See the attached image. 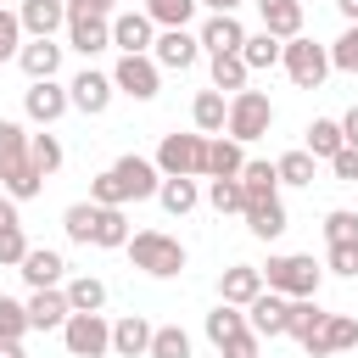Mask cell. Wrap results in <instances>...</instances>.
Wrapping results in <instances>:
<instances>
[{
	"label": "cell",
	"instance_id": "cell-1",
	"mask_svg": "<svg viewBox=\"0 0 358 358\" xmlns=\"http://www.w3.org/2000/svg\"><path fill=\"white\" fill-rule=\"evenodd\" d=\"M129 257H134V268H145L151 280H173L190 257H185V246L173 241V235H162V229H140V235H129V246H123Z\"/></svg>",
	"mask_w": 358,
	"mask_h": 358
},
{
	"label": "cell",
	"instance_id": "cell-2",
	"mask_svg": "<svg viewBox=\"0 0 358 358\" xmlns=\"http://www.w3.org/2000/svg\"><path fill=\"white\" fill-rule=\"evenodd\" d=\"M319 280H324V268H319L308 252H280V257H268V268H263V285L280 291V296H319Z\"/></svg>",
	"mask_w": 358,
	"mask_h": 358
},
{
	"label": "cell",
	"instance_id": "cell-3",
	"mask_svg": "<svg viewBox=\"0 0 358 358\" xmlns=\"http://www.w3.org/2000/svg\"><path fill=\"white\" fill-rule=\"evenodd\" d=\"M241 145L246 140H263L268 129H274V101L263 95V90H235L229 95V123H224Z\"/></svg>",
	"mask_w": 358,
	"mask_h": 358
},
{
	"label": "cell",
	"instance_id": "cell-4",
	"mask_svg": "<svg viewBox=\"0 0 358 358\" xmlns=\"http://www.w3.org/2000/svg\"><path fill=\"white\" fill-rule=\"evenodd\" d=\"M280 67L291 73V84H296V90H319V84H324V73H330V50H324V45H313L308 34H296V39H285Z\"/></svg>",
	"mask_w": 358,
	"mask_h": 358
},
{
	"label": "cell",
	"instance_id": "cell-5",
	"mask_svg": "<svg viewBox=\"0 0 358 358\" xmlns=\"http://www.w3.org/2000/svg\"><path fill=\"white\" fill-rule=\"evenodd\" d=\"M157 168H162V179H168V173H185V179L207 173V134H162Z\"/></svg>",
	"mask_w": 358,
	"mask_h": 358
},
{
	"label": "cell",
	"instance_id": "cell-6",
	"mask_svg": "<svg viewBox=\"0 0 358 358\" xmlns=\"http://www.w3.org/2000/svg\"><path fill=\"white\" fill-rule=\"evenodd\" d=\"M67 39L84 56H101L112 45V17H101L90 0H67Z\"/></svg>",
	"mask_w": 358,
	"mask_h": 358
},
{
	"label": "cell",
	"instance_id": "cell-7",
	"mask_svg": "<svg viewBox=\"0 0 358 358\" xmlns=\"http://www.w3.org/2000/svg\"><path fill=\"white\" fill-rule=\"evenodd\" d=\"M112 84H117V95H129V101H151L157 84H162V67H157L151 50H140V56H117Z\"/></svg>",
	"mask_w": 358,
	"mask_h": 358
},
{
	"label": "cell",
	"instance_id": "cell-8",
	"mask_svg": "<svg viewBox=\"0 0 358 358\" xmlns=\"http://www.w3.org/2000/svg\"><path fill=\"white\" fill-rule=\"evenodd\" d=\"M62 341H67L73 358H101V352H112V324L101 313H67Z\"/></svg>",
	"mask_w": 358,
	"mask_h": 358
},
{
	"label": "cell",
	"instance_id": "cell-9",
	"mask_svg": "<svg viewBox=\"0 0 358 358\" xmlns=\"http://www.w3.org/2000/svg\"><path fill=\"white\" fill-rule=\"evenodd\" d=\"M246 324H252L263 341L285 336V330H291V296H280V291H263V296H252V302H246Z\"/></svg>",
	"mask_w": 358,
	"mask_h": 358
},
{
	"label": "cell",
	"instance_id": "cell-10",
	"mask_svg": "<svg viewBox=\"0 0 358 358\" xmlns=\"http://www.w3.org/2000/svg\"><path fill=\"white\" fill-rule=\"evenodd\" d=\"M67 95H73V106H78L84 117H101V112L112 106L117 84H112V73H95V67H84V73L67 84Z\"/></svg>",
	"mask_w": 358,
	"mask_h": 358
},
{
	"label": "cell",
	"instance_id": "cell-11",
	"mask_svg": "<svg viewBox=\"0 0 358 358\" xmlns=\"http://www.w3.org/2000/svg\"><path fill=\"white\" fill-rule=\"evenodd\" d=\"M67 106H73V95H67L56 78H34V84L22 90V112H28L34 123H45V129H50V123H56Z\"/></svg>",
	"mask_w": 358,
	"mask_h": 358
},
{
	"label": "cell",
	"instance_id": "cell-12",
	"mask_svg": "<svg viewBox=\"0 0 358 358\" xmlns=\"http://www.w3.org/2000/svg\"><path fill=\"white\" fill-rule=\"evenodd\" d=\"M151 56H157V67H173V73H185V67H196V56H201V39H196L190 28H162V34H157V45H151Z\"/></svg>",
	"mask_w": 358,
	"mask_h": 358
},
{
	"label": "cell",
	"instance_id": "cell-13",
	"mask_svg": "<svg viewBox=\"0 0 358 358\" xmlns=\"http://www.w3.org/2000/svg\"><path fill=\"white\" fill-rule=\"evenodd\" d=\"M196 39H201V50H207V56H229V50H241V45H246V28H241V17H235V11H213V17L201 22V34H196Z\"/></svg>",
	"mask_w": 358,
	"mask_h": 358
},
{
	"label": "cell",
	"instance_id": "cell-14",
	"mask_svg": "<svg viewBox=\"0 0 358 358\" xmlns=\"http://www.w3.org/2000/svg\"><path fill=\"white\" fill-rule=\"evenodd\" d=\"M112 168H117V179H123V190H129V201H145V196H157V190H162V168H157V162H145V157H134V151H129V157H117Z\"/></svg>",
	"mask_w": 358,
	"mask_h": 358
},
{
	"label": "cell",
	"instance_id": "cell-15",
	"mask_svg": "<svg viewBox=\"0 0 358 358\" xmlns=\"http://www.w3.org/2000/svg\"><path fill=\"white\" fill-rule=\"evenodd\" d=\"M17 17H22L28 39H50L56 28H67V0H22Z\"/></svg>",
	"mask_w": 358,
	"mask_h": 358
},
{
	"label": "cell",
	"instance_id": "cell-16",
	"mask_svg": "<svg viewBox=\"0 0 358 358\" xmlns=\"http://www.w3.org/2000/svg\"><path fill=\"white\" fill-rule=\"evenodd\" d=\"M151 28H157V22H151L145 11H117V17H112V45H117L123 56H140V50H151V45H157V39H151Z\"/></svg>",
	"mask_w": 358,
	"mask_h": 358
},
{
	"label": "cell",
	"instance_id": "cell-17",
	"mask_svg": "<svg viewBox=\"0 0 358 358\" xmlns=\"http://www.w3.org/2000/svg\"><path fill=\"white\" fill-rule=\"evenodd\" d=\"M67 313H73V302H67L62 285H45V291L28 296V324H34V330H62Z\"/></svg>",
	"mask_w": 358,
	"mask_h": 358
},
{
	"label": "cell",
	"instance_id": "cell-18",
	"mask_svg": "<svg viewBox=\"0 0 358 358\" xmlns=\"http://www.w3.org/2000/svg\"><path fill=\"white\" fill-rule=\"evenodd\" d=\"M28 129L22 123H11V117H0V185H11L22 168H28Z\"/></svg>",
	"mask_w": 358,
	"mask_h": 358
},
{
	"label": "cell",
	"instance_id": "cell-19",
	"mask_svg": "<svg viewBox=\"0 0 358 358\" xmlns=\"http://www.w3.org/2000/svg\"><path fill=\"white\" fill-rule=\"evenodd\" d=\"M263 291H268V285H263V268H252V263H235V268L218 274V296L235 302V308H246V302L263 296Z\"/></svg>",
	"mask_w": 358,
	"mask_h": 358
},
{
	"label": "cell",
	"instance_id": "cell-20",
	"mask_svg": "<svg viewBox=\"0 0 358 358\" xmlns=\"http://www.w3.org/2000/svg\"><path fill=\"white\" fill-rule=\"evenodd\" d=\"M151 319H140V313H123L117 324H112V352L117 358H145L151 352Z\"/></svg>",
	"mask_w": 358,
	"mask_h": 358
},
{
	"label": "cell",
	"instance_id": "cell-21",
	"mask_svg": "<svg viewBox=\"0 0 358 358\" xmlns=\"http://www.w3.org/2000/svg\"><path fill=\"white\" fill-rule=\"evenodd\" d=\"M241 168H246L241 140L235 134H213L207 140V179H241Z\"/></svg>",
	"mask_w": 358,
	"mask_h": 358
},
{
	"label": "cell",
	"instance_id": "cell-22",
	"mask_svg": "<svg viewBox=\"0 0 358 358\" xmlns=\"http://www.w3.org/2000/svg\"><path fill=\"white\" fill-rule=\"evenodd\" d=\"M62 252H50V246H28V257L17 263V274L34 285V291H45V285H62Z\"/></svg>",
	"mask_w": 358,
	"mask_h": 358
},
{
	"label": "cell",
	"instance_id": "cell-23",
	"mask_svg": "<svg viewBox=\"0 0 358 358\" xmlns=\"http://www.w3.org/2000/svg\"><path fill=\"white\" fill-rule=\"evenodd\" d=\"M17 67H22L28 78H56V67H62V45H56V39H28V45L17 50Z\"/></svg>",
	"mask_w": 358,
	"mask_h": 358
},
{
	"label": "cell",
	"instance_id": "cell-24",
	"mask_svg": "<svg viewBox=\"0 0 358 358\" xmlns=\"http://www.w3.org/2000/svg\"><path fill=\"white\" fill-rule=\"evenodd\" d=\"M246 229L257 235V241H280L285 235V207H280V196H268V201H246Z\"/></svg>",
	"mask_w": 358,
	"mask_h": 358
},
{
	"label": "cell",
	"instance_id": "cell-25",
	"mask_svg": "<svg viewBox=\"0 0 358 358\" xmlns=\"http://www.w3.org/2000/svg\"><path fill=\"white\" fill-rule=\"evenodd\" d=\"M263 11V28L274 34V39H296L302 34V0H268V6H257Z\"/></svg>",
	"mask_w": 358,
	"mask_h": 358
},
{
	"label": "cell",
	"instance_id": "cell-26",
	"mask_svg": "<svg viewBox=\"0 0 358 358\" xmlns=\"http://www.w3.org/2000/svg\"><path fill=\"white\" fill-rule=\"evenodd\" d=\"M190 117H196L201 134H224V123H229V101H224V90H201V95L190 101Z\"/></svg>",
	"mask_w": 358,
	"mask_h": 358
},
{
	"label": "cell",
	"instance_id": "cell-27",
	"mask_svg": "<svg viewBox=\"0 0 358 358\" xmlns=\"http://www.w3.org/2000/svg\"><path fill=\"white\" fill-rule=\"evenodd\" d=\"M324 319H330V313L319 308V296H291V330H285V336H296V341L308 347V341L324 330Z\"/></svg>",
	"mask_w": 358,
	"mask_h": 358
},
{
	"label": "cell",
	"instance_id": "cell-28",
	"mask_svg": "<svg viewBox=\"0 0 358 358\" xmlns=\"http://www.w3.org/2000/svg\"><path fill=\"white\" fill-rule=\"evenodd\" d=\"M241 56H246V67H252V73H263V67H280V56H285V39H274L268 28H263V34H246Z\"/></svg>",
	"mask_w": 358,
	"mask_h": 358
},
{
	"label": "cell",
	"instance_id": "cell-29",
	"mask_svg": "<svg viewBox=\"0 0 358 358\" xmlns=\"http://www.w3.org/2000/svg\"><path fill=\"white\" fill-rule=\"evenodd\" d=\"M341 145H347V134H341V117H313V123H308V151H313L319 162H330Z\"/></svg>",
	"mask_w": 358,
	"mask_h": 358
},
{
	"label": "cell",
	"instance_id": "cell-30",
	"mask_svg": "<svg viewBox=\"0 0 358 358\" xmlns=\"http://www.w3.org/2000/svg\"><path fill=\"white\" fill-rule=\"evenodd\" d=\"M157 201H162L173 218H185V213L201 201V190H196V179H185V173H168V179H162V190H157Z\"/></svg>",
	"mask_w": 358,
	"mask_h": 358
},
{
	"label": "cell",
	"instance_id": "cell-31",
	"mask_svg": "<svg viewBox=\"0 0 358 358\" xmlns=\"http://www.w3.org/2000/svg\"><path fill=\"white\" fill-rule=\"evenodd\" d=\"M241 330H252V324H246V308L218 302V308L207 313V341H213V347H224V341H229V336H241Z\"/></svg>",
	"mask_w": 358,
	"mask_h": 358
},
{
	"label": "cell",
	"instance_id": "cell-32",
	"mask_svg": "<svg viewBox=\"0 0 358 358\" xmlns=\"http://www.w3.org/2000/svg\"><path fill=\"white\" fill-rule=\"evenodd\" d=\"M95 218H101V207H95V201H73V207L62 213V229H67V241H78V246H95Z\"/></svg>",
	"mask_w": 358,
	"mask_h": 358
},
{
	"label": "cell",
	"instance_id": "cell-33",
	"mask_svg": "<svg viewBox=\"0 0 358 358\" xmlns=\"http://www.w3.org/2000/svg\"><path fill=\"white\" fill-rule=\"evenodd\" d=\"M274 173H280V185H313V173H319V157L302 145V151H285L280 162H274Z\"/></svg>",
	"mask_w": 358,
	"mask_h": 358
},
{
	"label": "cell",
	"instance_id": "cell-34",
	"mask_svg": "<svg viewBox=\"0 0 358 358\" xmlns=\"http://www.w3.org/2000/svg\"><path fill=\"white\" fill-rule=\"evenodd\" d=\"M241 185H246V201H268V196H280V173H274V162H246V168H241Z\"/></svg>",
	"mask_w": 358,
	"mask_h": 358
},
{
	"label": "cell",
	"instance_id": "cell-35",
	"mask_svg": "<svg viewBox=\"0 0 358 358\" xmlns=\"http://www.w3.org/2000/svg\"><path fill=\"white\" fill-rule=\"evenodd\" d=\"M67 302H73V313H101L106 308V285L95 274H78V280H67Z\"/></svg>",
	"mask_w": 358,
	"mask_h": 358
},
{
	"label": "cell",
	"instance_id": "cell-36",
	"mask_svg": "<svg viewBox=\"0 0 358 358\" xmlns=\"http://www.w3.org/2000/svg\"><path fill=\"white\" fill-rule=\"evenodd\" d=\"M196 6H201V0H145V17H151L157 28H190Z\"/></svg>",
	"mask_w": 358,
	"mask_h": 358
},
{
	"label": "cell",
	"instance_id": "cell-37",
	"mask_svg": "<svg viewBox=\"0 0 358 358\" xmlns=\"http://www.w3.org/2000/svg\"><path fill=\"white\" fill-rule=\"evenodd\" d=\"M246 78H252V67H246V56H241V50L213 56V90H246Z\"/></svg>",
	"mask_w": 358,
	"mask_h": 358
},
{
	"label": "cell",
	"instance_id": "cell-38",
	"mask_svg": "<svg viewBox=\"0 0 358 358\" xmlns=\"http://www.w3.org/2000/svg\"><path fill=\"white\" fill-rule=\"evenodd\" d=\"M95 246H106V252L129 246V218H123V207H101V218H95Z\"/></svg>",
	"mask_w": 358,
	"mask_h": 358
},
{
	"label": "cell",
	"instance_id": "cell-39",
	"mask_svg": "<svg viewBox=\"0 0 358 358\" xmlns=\"http://www.w3.org/2000/svg\"><path fill=\"white\" fill-rule=\"evenodd\" d=\"M28 162L50 179V173L67 162V151H62V140H56V134H34V140H28Z\"/></svg>",
	"mask_w": 358,
	"mask_h": 358
},
{
	"label": "cell",
	"instance_id": "cell-40",
	"mask_svg": "<svg viewBox=\"0 0 358 358\" xmlns=\"http://www.w3.org/2000/svg\"><path fill=\"white\" fill-rule=\"evenodd\" d=\"M145 358H190V336L179 324H157L151 330V352Z\"/></svg>",
	"mask_w": 358,
	"mask_h": 358
},
{
	"label": "cell",
	"instance_id": "cell-41",
	"mask_svg": "<svg viewBox=\"0 0 358 358\" xmlns=\"http://www.w3.org/2000/svg\"><path fill=\"white\" fill-rule=\"evenodd\" d=\"M34 324H28V302L17 296H0V341H22Z\"/></svg>",
	"mask_w": 358,
	"mask_h": 358
},
{
	"label": "cell",
	"instance_id": "cell-42",
	"mask_svg": "<svg viewBox=\"0 0 358 358\" xmlns=\"http://www.w3.org/2000/svg\"><path fill=\"white\" fill-rule=\"evenodd\" d=\"M90 201H95V207H123V201H129V190H123L117 168H106V173H95V179H90Z\"/></svg>",
	"mask_w": 358,
	"mask_h": 358
},
{
	"label": "cell",
	"instance_id": "cell-43",
	"mask_svg": "<svg viewBox=\"0 0 358 358\" xmlns=\"http://www.w3.org/2000/svg\"><path fill=\"white\" fill-rule=\"evenodd\" d=\"M207 201H213L218 213H246V185H241V179H213V185H207Z\"/></svg>",
	"mask_w": 358,
	"mask_h": 358
},
{
	"label": "cell",
	"instance_id": "cell-44",
	"mask_svg": "<svg viewBox=\"0 0 358 358\" xmlns=\"http://www.w3.org/2000/svg\"><path fill=\"white\" fill-rule=\"evenodd\" d=\"M347 347H358V319L330 313L324 319V352H347Z\"/></svg>",
	"mask_w": 358,
	"mask_h": 358
},
{
	"label": "cell",
	"instance_id": "cell-45",
	"mask_svg": "<svg viewBox=\"0 0 358 358\" xmlns=\"http://www.w3.org/2000/svg\"><path fill=\"white\" fill-rule=\"evenodd\" d=\"M324 241H330V246H347V241H358V213H347V207L324 213Z\"/></svg>",
	"mask_w": 358,
	"mask_h": 358
},
{
	"label": "cell",
	"instance_id": "cell-46",
	"mask_svg": "<svg viewBox=\"0 0 358 358\" xmlns=\"http://www.w3.org/2000/svg\"><path fill=\"white\" fill-rule=\"evenodd\" d=\"M330 67H341V73H358V22H347V34L330 45Z\"/></svg>",
	"mask_w": 358,
	"mask_h": 358
},
{
	"label": "cell",
	"instance_id": "cell-47",
	"mask_svg": "<svg viewBox=\"0 0 358 358\" xmlns=\"http://www.w3.org/2000/svg\"><path fill=\"white\" fill-rule=\"evenodd\" d=\"M17 50H22V17L0 6V62H11Z\"/></svg>",
	"mask_w": 358,
	"mask_h": 358
},
{
	"label": "cell",
	"instance_id": "cell-48",
	"mask_svg": "<svg viewBox=\"0 0 358 358\" xmlns=\"http://www.w3.org/2000/svg\"><path fill=\"white\" fill-rule=\"evenodd\" d=\"M324 268H330V274H341V280H352V274H358V241H347V246H330Z\"/></svg>",
	"mask_w": 358,
	"mask_h": 358
},
{
	"label": "cell",
	"instance_id": "cell-49",
	"mask_svg": "<svg viewBox=\"0 0 358 358\" xmlns=\"http://www.w3.org/2000/svg\"><path fill=\"white\" fill-rule=\"evenodd\" d=\"M22 257H28V235H22V224H17V229L0 235V268H17Z\"/></svg>",
	"mask_w": 358,
	"mask_h": 358
},
{
	"label": "cell",
	"instance_id": "cell-50",
	"mask_svg": "<svg viewBox=\"0 0 358 358\" xmlns=\"http://www.w3.org/2000/svg\"><path fill=\"white\" fill-rule=\"evenodd\" d=\"M257 347H263V336H257V330H241V336H229L218 352H224V358H257Z\"/></svg>",
	"mask_w": 358,
	"mask_h": 358
},
{
	"label": "cell",
	"instance_id": "cell-51",
	"mask_svg": "<svg viewBox=\"0 0 358 358\" xmlns=\"http://www.w3.org/2000/svg\"><path fill=\"white\" fill-rule=\"evenodd\" d=\"M330 173L347 179V185H358V145H341V151L330 157Z\"/></svg>",
	"mask_w": 358,
	"mask_h": 358
},
{
	"label": "cell",
	"instance_id": "cell-52",
	"mask_svg": "<svg viewBox=\"0 0 358 358\" xmlns=\"http://www.w3.org/2000/svg\"><path fill=\"white\" fill-rule=\"evenodd\" d=\"M17 224H22V218H17V201H11V196H0V235H6V229H17Z\"/></svg>",
	"mask_w": 358,
	"mask_h": 358
},
{
	"label": "cell",
	"instance_id": "cell-53",
	"mask_svg": "<svg viewBox=\"0 0 358 358\" xmlns=\"http://www.w3.org/2000/svg\"><path fill=\"white\" fill-rule=\"evenodd\" d=\"M341 134H347V145H358V106L341 117Z\"/></svg>",
	"mask_w": 358,
	"mask_h": 358
},
{
	"label": "cell",
	"instance_id": "cell-54",
	"mask_svg": "<svg viewBox=\"0 0 358 358\" xmlns=\"http://www.w3.org/2000/svg\"><path fill=\"white\" fill-rule=\"evenodd\" d=\"M0 358H28V352H22V341H0Z\"/></svg>",
	"mask_w": 358,
	"mask_h": 358
},
{
	"label": "cell",
	"instance_id": "cell-55",
	"mask_svg": "<svg viewBox=\"0 0 358 358\" xmlns=\"http://www.w3.org/2000/svg\"><path fill=\"white\" fill-rule=\"evenodd\" d=\"M207 11H241V0H201Z\"/></svg>",
	"mask_w": 358,
	"mask_h": 358
},
{
	"label": "cell",
	"instance_id": "cell-56",
	"mask_svg": "<svg viewBox=\"0 0 358 358\" xmlns=\"http://www.w3.org/2000/svg\"><path fill=\"white\" fill-rule=\"evenodd\" d=\"M336 11H341L347 22H358V0H336Z\"/></svg>",
	"mask_w": 358,
	"mask_h": 358
},
{
	"label": "cell",
	"instance_id": "cell-57",
	"mask_svg": "<svg viewBox=\"0 0 358 358\" xmlns=\"http://www.w3.org/2000/svg\"><path fill=\"white\" fill-rule=\"evenodd\" d=\"M90 6H95L101 17H117V0H90Z\"/></svg>",
	"mask_w": 358,
	"mask_h": 358
},
{
	"label": "cell",
	"instance_id": "cell-58",
	"mask_svg": "<svg viewBox=\"0 0 358 358\" xmlns=\"http://www.w3.org/2000/svg\"><path fill=\"white\" fill-rule=\"evenodd\" d=\"M257 6H268V0H257Z\"/></svg>",
	"mask_w": 358,
	"mask_h": 358
}]
</instances>
